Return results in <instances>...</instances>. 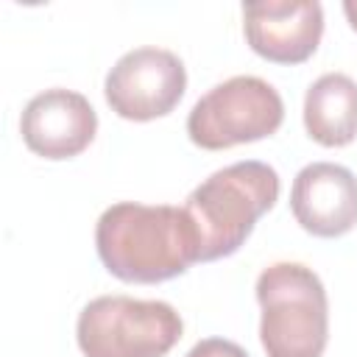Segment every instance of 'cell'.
I'll return each mask as SVG.
<instances>
[{
  "instance_id": "cell-1",
  "label": "cell",
  "mask_w": 357,
  "mask_h": 357,
  "mask_svg": "<svg viewBox=\"0 0 357 357\" xmlns=\"http://www.w3.org/2000/svg\"><path fill=\"white\" fill-rule=\"evenodd\" d=\"M103 268L128 284L176 279L198 262V229L184 206L120 201L103 209L95 226Z\"/></svg>"
},
{
  "instance_id": "cell-2",
  "label": "cell",
  "mask_w": 357,
  "mask_h": 357,
  "mask_svg": "<svg viewBox=\"0 0 357 357\" xmlns=\"http://www.w3.org/2000/svg\"><path fill=\"white\" fill-rule=\"evenodd\" d=\"M279 173L257 159L234 162L204 178L184 204L201 240L198 262H215L240 251L257 220L279 201Z\"/></svg>"
},
{
  "instance_id": "cell-3",
  "label": "cell",
  "mask_w": 357,
  "mask_h": 357,
  "mask_svg": "<svg viewBox=\"0 0 357 357\" xmlns=\"http://www.w3.org/2000/svg\"><path fill=\"white\" fill-rule=\"evenodd\" d=\"M259 340L268 357H321L329 340V298L301 262H273L257 279Z\"/></svg>"
},
{
  "instance_id": "cell-4",
  "label": "cell",
  "mask_w": 357,
  "mask_h": 357,
  "mask_svg": "<svg viewBox=\"0 0 357 357\" xmlns=\"http://www.w3.org/2000/svg\"><path fill=\"white\" fill-rule=\"evenodd\" d=\"M184 332V321L167 301L131 296H98L75 324L84 357H165Z\"/></svg>"
},
{
  "instance_id": "cell-5",
  "label": "cell",
  "mask_w": 357,
  "mask_h": 357,
  "mask_svg": "<svg viewBox=\"0 0 357 357\" xmlns=\"http://www.w3.org/2000/svg\"><path fill=\"white\" fill-rule=\"evenodd\" d=\"M282 95L257 75H234L212 86L187 114V134L204 151H226L279 131Z\"/></svg>"
},
{
  "instance_id": "cell-6",
  "label": "cell",
  "mask_w": 357,
  "mask_h": 357,
  "mask_svg": "<svg viewBox=\"0 0 357 357\" xmlns=\"http://www.w3.org/2000/svg\"><path fill=\"white\" fill-rule=\"evenodd\" d=\"M187 89L184 61L165 47H134L106 73L103 95L123 120L148 123L170 114Z\"/></svg>"
},
{
  "instance_id": "cell-7",
  "label": "cell",
  "mask_w": 357,
  "mask_h": 357,
  "mask_svg": "<svg viewBox=\"0 0 357 357\" xmlns=\"http://www.w3.org/2000/svg\"><path fill=\"white\" fill-rule=\"evenodd\" d=\"M243 33L248 47L273 64L307 61L324 36V8L318 0H259L243 6Z\"/></svg>"
},
{
  "instance_id": "cell-8",
  "label": "cell",
  "mask_w": 357,
  "mask_h": 357,
  "mask_svg": "<svg viewBox=\"0 0 357 357\" xmlns=\"http://www.w3.org/2000/svg\"><path fill=\"white\" fill-rule=\"evenodd\" d=\"M20 134L31 153L61 162L89 148L98 134V114L81 92L53 86L25 103Z\"/></svg>"
},
{
  "instance_id": "cell-9",
  "label": "cell",
  "mask_w": 357,
  "mask_h": 357,
  "mask_svg": "<svg viewBox=\"0 0 357 357\" xmlns=\"http://www.w3.org/2000/svg\"><path fill=\"white\" fill-rule=\"evenodd\" d=\"M296 223L315 237H343L357 226V176L335 162L304 165L290 190Z\"/></svg>"
},
{
  "instance_id": "cell-10",
  "label": "cell",
  "mask_w": 357,
  "mask_h": 357,
  "mask_svg": "<svg viewBox=\"0 0 357 357\" xmlns=\"http://www.w3.org/2000/svg\"><path fill=\"white\" fill-rule=\"evenodd\" d=\"M304 128L324 148H343L357 137V81L324 73L304 95Z\"/></svg>"
},
{
  "instance_id": "cell-11",
  "label": "cell",
  "mask_w": 357,
  "mask_h": 357,
  "mask_svg": "<svg viewBox=\"0 0 357 357\" xmlns=\"http://www.w3.org/2000/svg\"><path fill=\"white\" fill-rule=\"evenodd\" d=\"M187 357H248L234 340H226V337H204L198 340Z\"/></svg>"
},
{
  "instance_id": "cell-12",
  "label": "cell",
  "mask_w": 357,
  "mask_h": 357,
  "mask_svg": "<svg viewBox=\"0 0 357 357\" xmlns=\"http://www.w3.org/2000/svg\"><path fill=\"white\" fill-rule=\"evenodd\" d=\"M343 14H346L349 25L357 31V0H346V3H343Z\"/></svg>"
}]
</instances>
